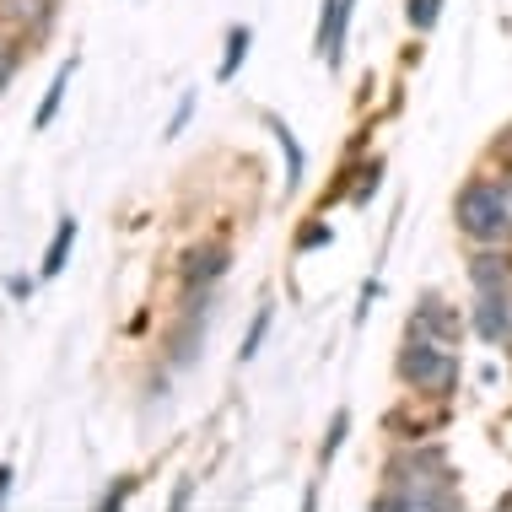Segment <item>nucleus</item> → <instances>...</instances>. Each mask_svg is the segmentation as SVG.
Wrapping results in <instances>:
<instances>
[{"instance_id": "14", "label": "nucleus", "mask_w": 512, "mask_h": 512, "mask_svg": "<svg viewBox=\"0 0 512 512\" xmlns=\"http://www.w3.org/2000/svg\"><path fill=\"white\" fill-rule=\"evenodd\" d=\"M265 329H270V308H259V313H254V324H248V335H243L238 362H254V356H259V345H265Z\"/></svg>"}, {"instance_id": "8", "label": "nucleus", "mask_w": 512, "mask_h": 512, "mask_svg": "<svg viewBox=\"0 0 512 512\" xmlns=\"http://www.w3.org/2000/svg\"><path fill=\"white\" fill-rule=\"evenodd\" d=\"M265 124L275 135H281V151H286V184H302V173H308V162H302V146H297V135H292V124H286L281 114H265Z\"/></svg>"}, {"instance_id": "9", "label": "nucleus", "mask_w": 512, "mask_h": 512, "mask_svg": "<svg viewBox=\"0 0 512 512\" xmlns=\"http://www.w3.org/2000/svg\"><path fill=\"white\" fill-rule=\"evenodd\" d=\"M221 270H227V248H195V254H189V265H184L189 286H200V281H216Z\"/></svg>"}, {"instance_id": "24", "label": "nucleus", "mask_w": 512, "mask_h": 512, "mask_svg": "<svg viewBox=\"0 0 512 512\" xmlns=\"http://www.w3.org/2000/svg\"><path fill=\"white\" fill-rule=\"evenodd\" d=\"M507 356H512V351H507Z\"/></svg>"}, {"instance_id": "6", "label": "nucleus", "mask_w": 512, "mask_h": 512, "mask_svg": "<svg viewBox=\"0 0 512 512\" xmlns=\"http://www.w3.org/2000/svg\"><path fill=\"white\" fill-rule=\"evenodd\" d=\"M469 281H475V292H512V270H507V259H496V254H480L475 265H469Z\"/></svg>"}, {"instance_id": "1", "label": "nucleus", "mask_w": 512, "mask_h": 512, "mask_svg": "<svg viewBox=\"0 0 512 512\" xmlns=\"http://www.w3.org/2000/svg\"><path fill=\"white\" fill-rule=\"evenodd\" d=\"M389 496L372 502V512H453L459 496H453V475L442 464L437 448L426 453H405V459L389 464Z\"/></svg>"}, {"instance_id": "2", "label": "nucleus", "mask_w": 512, "mask_h": 512, "mask_svg": "<svg viewBox=\"0 0 512 512\" xmlns=\"http://www.w3.org/2000/svg\"><path fill=\"white\" fill-rule=\"evenodd\" d=\"M453 216H459V227L475 243L512 238V195H507L502 184H491V178H475V184L459 195V205H453Z\"/></svg>"}, {"instance_id": "21", "label": "nucleus", "mask_w": 512, "mask_h": 512, "mask_svg": "<svg viewBox=\"0 0 512 512\" xmlns=\"http://www.w3.org/2000/svg\"><path fill=\"white\" fill-rule=\"evenodd\" d=\"M11 491V464H0V496Z\"/></svg>"}, {"instance_id": "23", "label": "nucleus", "mask_w": 512, "mask_h": 512, "mask_svg": "<svg viewBox=\"0 0 512 512\" xmlns=\"http://www.w3.org/2000/svg\"><path fill=\"white\" fill-rule=\"evenodd\" d=\"M507 308H512V292H507Z\"/></svg>"}, {"instance_id": "20", "label": "nucleus", "mask_w": 512, "mask_h": 512, "mask_svg": "<svg viewBox=\"0 0 512 512\" xmlns=\"http://www.w3.org/2000/svg\"><path fill=\"white\" fill-rule=\"evenodd\" d=\"M318 243H329V227H308V232H302V248H318Z\"/></svg>"}, {"instance_id": "16", "label": "nucleus", "mask_w": 512, "mask_h": 512, "mask_svg": "<svg viewBox=\"0 0 512 512\" xmlns=\"http://www.w3.org/2000/svg\"><path fill=\"white\" fill-rule=\"evenodd\" d=\"M11 76H17V44H6V38H0V92H6Z\"/></svg>"}, {"instance_id": "11", "label": "nucleus", "mask_w": 512, "mask_h": 512, "mask_svg": "<svg viewBox=\"0 0 512 512\" xmlns=\"http://www.w3.org/2000/svg\"><path fill=\"white\" fill-rule=\"evenodd\" d=\"M0 6L22 27H49V17H54V0H0Z\"/></svg>"}, {"instance_id": "19", "label": "nucleus", "mask_w": 512, "mask_h": 512, "mask_svg": "<svg viewBox=\"0 0 512 512\" xmlns=\"http://www.w3.org/2000/svg\"><path fill=\"white\" fill-rule=\"evenodd\" d=\"M124 496H130V486H114V491H108L103 502H98V512H119V507H124Z\"/></svg>"}, {"instance_id": "15", "label": "nucleus", "mask_w": 512, "mask_h": 512, "mask_svg": "<svg viewBox=\"0 0 512 512\" xmlns=\"http://www.w3.org/2000/svg\"><path fill=\"white\" fill-rule=\"evenodd\" d=\"M437 17H442V0H410V22L421 27V33H432Z\"/></svg>"}, {"instance_id": "7", "label": "nucleus", "mask_w": 512, "mask_h": 512, "mask_svg": "<svg viewBox=\"0 0 512 512\" xmlns=\"http://www.w3.org/2000/svg\"><path fill=\"white\" fill-rule=\"evenodd\" d=\"M71 76H76V54L60 65V71H54L49 92H44V103H38V114H33V124H38V130H49V124H54V114H60V103H65V87H71Z\"/></svg>"}, {"instance_id": "13", "label": "nucleus", "mask_w": 512, "mask_h": 512, "mask_svg": "<svg viewBox=\"0 0 512 512\" xmlns=\"http://www.w3.org/2000/svg\"><path fill=\"white\" fill-rule=\"evenodd\" d=\"M248 44H254V33H248V27H232V33H227V60H221V81L238 76V65H243Z\"/></svg>"}, {"instance_id": "3", "label": "nucleus", "mask_w": 512, "mask_h": 512, "mask_svg": "<svg viewBox=\"0 0 512 512\" xmlns=\"http://www.w3.org/2000/svg\"><path fill=\"white\" fill-rule=\"evenodd\" d=\"M399 378H405L415 394H453V383H459V362H453L442 345L415 340V345L399 351Z\"/></svg>"}, {"instance_id": "18", "label": "nucleus", "mask_w": 512, "mask_h": 512, "mask_svg": "<svg viewBox=\"0 0 512 512\" xmlns=\"http://www.w3.org/2000/svg\"><path fill=\"white\" fill-rule=\"evenodd\" d=\"M189 114H195V92H189V98L178 103V114L168 119V135H178V130H184V124H189Z\"/></svg>"}, {"instance_id": "17", "label": "nucleus", "mask_w": 512, "mask_h": 512, "mask_svg": "<svg viewBox=\"0 0 512 512\" xmlns=\"http://www.w3.org/2000/svg\"><path fill=\"white\" fill-rule=\"evenodd\" d=\"M345 426H351V415H335V426H329V442H324V459H335V448H340V442H345Z\"/></svg>"}, {"instance_id": "4", "label": "nucleus", "mask_w": 512, "mask_h": 512, "mask_svg": "<svg viewBox=\"0 0 512 512\" xmlns=\"http://www.w3.org/2000/svg\"><path fill=\"white\" fill-rule=\"evenodd\" d=\"M469 324H475L480 340L502 345L512 340V308H507V292H475V313H469Z\"/></svg>"}, {"instance_id": "22", "label": "nucleus", "mask_w": 512, "mask_h": 512, "mask_svg": "<svg viewBox=\"0 0 512 512\" xmlns=\"http://www.w3.org/2000/svg\"><path fill=\"white\" fill-rule=\"evenodd\" d=\"M507 195H512V173H507Z\"/></svg>"}, {"instance_id": "12", "label": "nucleus", "mask_w": 512, "mask_h": 512, "mask_svg": "<svg viewBox=\"0 0 512 512\" xmlns=\"http://www.w3.org/2000/svg\"><path fill=\"white\" fill-rule=\"evenodd\" d=\"M453 329H459V318H453L448 308H442V302H426L421 313H415V335H453Z\"/></svg>"}, {"instance_id": "5", "label": "nucleus", "mask_w": 512, "mask_h": 512, "mask_svg": "<svg viewBox=\"0 0 512 512\" xmlns=\"http://www.w3.org/2000/svg\"><path fill=\"white\" fill-rule=\"evenodd\" d=\"M351 6L356 0H324V17H318V54L329 65L345 60V27H351Z\"/></svg>"}, {"instance_id": "10", "label": "nucleus", "mask_w": 512, "mask_h": 512, "mask_svg": "<svg viewBox=\"0 0 512 512\" xmlns=\"http://www.w3.org/2000/svg\"><path fill=\"white\" fill-rule=\"evenodd\" d=\"M71 243H76V216H60V232H54V243H49V254H44V275H60L65 270Z\"/></svg>"}]
</instances>
